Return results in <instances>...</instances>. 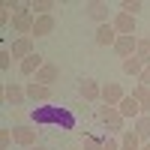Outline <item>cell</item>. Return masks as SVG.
<instances>
[{"label":"cell","instance_id":"cell-1","mask_svg":"<svg viewBox=\"0 0 150 150\" xmlns=\"http://www.w3.org/2000/svg\"><path fill=\"white\" fill-rule=\"evenodd\" d=\"M33 126H60V129H75V114L63 105H36L30 111Z\"/></svg>","mask_w":150,"mask_h":150},{"label":"cell","instance_id":"cell-2","mask_svg":"<svg viewBox=\"0 0 150 150\" xmlns=\"http://www.w3.org/2000/svg\"><path fill=\"white\" fill-rule=\"evenodd\" d=\"M96 120L105 123V126L114 129V132H123V123H126V117H123L117 108H111V105H99L96 108Z\"/></svg>","mask_w":150,"mask_h":150},{"label":"cell","instance_id":"cell-3","mask_svg":"<svg viewBox=\"0 0 150 150\" xmlns=\"http://www.w3.org/2000/svg\"><path fill=\"white\" fill-rule=\"evenodd\" d=\"M33 24H36V15L30 12V6H21V12L12 18V30L18 36H33Z\"/></svg>","mask_w":150,"mask_h":150},{"label":"cell","instance_id":"cell-4","mask_svg":"<svg viewBox=\"0 0 150 150\" xmlns=\"http://www.w3.org/2000/svg\"><path fill=\"white\" fill-rule=\"evenodd\" d=\"M78 93L87 99V102H102V84H99V81H93V78H81Z\"/></svg>","mask_w":150,"mask_h":150},{"label":"cell","instance_id":"cell-5","mask_svg":"<svg viewBox=\"0 0 150 150\" xmlns=\"http://www.w3.org/2000/svg\"><path fill=\"white\" fill-rule=\"evenodd\" d=\"M42 66H45V57L42 54H30V57H24L18 63V72L24 75V78H36V72H39Z\"/></svg>","mask_w":150,"mask_h":150},{"label":"cell","instance_id":"cell-6","mask_svg":"<svg viewBox=\"0 0 150 150\" xmlns=\"http://www.w3.org/2000/svg\"><path fill=\"white\" fill-rule=\"evenodd\" d=\"M123 87L117 84V81H108V84H102V102L105 105H111V108H117L120 102H123Z\"/></svg>","mask_w":150,"mask_h":150},{"label":"cell","instance_id":"cell-7","mask_svg":"<svg viewBox=\"0 0 150 150\" xmlns=\"http://www.w3.org/2000/svg\"><path fill=\"white\" fill-rule=\"evenodd\" d=\"M84 9H87V15H90L96 24H111V9H108V3H102V0H93V3H87Z\"/></svg>","mask_w":150,"mask_h":150},{"label":"cell","instance_id":"cell-8","mask_svg":"<svg viewBox=\"0 0 150 150\" xmlns=\"http://www.w3.org/2000/svg\"><path fill=\"white\" fill-rule=\"evenodd\" d=\"M117 111H120V114L126 117V120H138V117L144 114V111H141V105H138V99H135L132 93H126V96H123V102L117 105Z\"/></svg>","mask_w":150,"mask_h":150},{"label":"cell","instance_id":"cell-9","mask_svg":"<svg viewBox=\"0 0 150 150\" xmlns=\"http://www.w3.org/2000/svg\"><path fill=\"white\" fill-rule=\"evenodd\" d=\"M12 57L15 60H24V57H30V54H36V48H33V36H18L15 42H12Z\"/></svg>","mask_w":150,"mask_h":150},{"label":"cell","instance_id":"cell-10","mask_svg":"<svg viewBox=\"0 0 150 150\" xmlns=\"http://www.w3.org/2000/svg\"><path fill=\"white\" fill-rule=\"evenodd\" d=\"M135 48H138V36H117L114 54L126 60V57H135Z\"/></svg>","mask_w":150,"mask_h":150},{"label":"cell","instance_id":"cell-11","mask_svg":"<svg viewBox=\"0 0 150 150\" xmlns=\"http://www.w3.org/2000/svg\"><path fill=\"white\" fill-rule=\"evenodd\" d=\"M111 24H114L117 36H135V18L126 15V12H117V15L111 18Z\"/></svg>","mask_w":150,"mask_h":150},{"label":"cell","instance_id":"cell-12","mask_svg":"<svg viewBox=\"0 0 150 150\" xmlns=\"http://www.w3.org/2000/svg\"><path fill=\"white\" fill-rule=\"evenodd\" d=\"M93 39H96V45H102V48H114V42H117V30H114V24H99Z\"/></svg>","mask_w":150,"mask_h":150},{"label":"cell","instance_id":"cell-13","mask_svg":"<svg viewBox=\"0 0 150 150\" xmlns=\"http://www.w3.org/2000/svg\"><path fill=\"white\" fill-rule=\"evenodd\" d=\"M36 138H39V129L36 126H15V144L21 147H36Z\"/></svg>","mask_w":150,"mask_h":150},{"label":"cell","instance_id":"cell-14","mask_svg":"<svg viewBox=\"0 0 150 150\" xmlns=\"http://www.w3.org/2000/svg\"><path fill=\"white\" fill-rule=\"evenodd\" d=\"M27 99H33V102H48L54 93H51V87L48 84H39V81H27Z\"/></svg>","mask_w":150,"mask_h":150},{"label":"cell","instance_id":"cell-15","mask_svg":"<svg viewBox=\"0 0 150 150\" xmlns=\"http://www.w3.org/2000/svg\"><path fill=\"white\" fill-rule=\"evenodd\" d=\"M54 27H57L54 15H39V18H36V24H33V39H42V36H51V33H54Z\"/></svg>","mask_w":150,"mask_h":150},{"label":"cell","instance_id":"cell-16","mask_svg":"<svg viewBox=\"0 0 150 150\" xmlns=\"http://www.w3.org/2000/svg\"><path fill=\"white\" fill-rule=\"evenodd\" d=\"M24 99H27V90H24L21 84H15V81L6 84V90H3V102L6 105H21Z\"/></svg>","mask_w":150,"mask_h":150},{"label":"cell","instance_id":"cell-17","mask_svg":"<svg viewBox=\"0 0 150 150\" xmlns=\"http://www.w3.org/2000/svg\"><path fill=\"white\" fill-rule=\"evenodd\" d=\"M141 144L144 141H141V135L135 132V129H123L120 132V147L123 150H141Z\"/></svg>","mask_w":150,"mask_h":150},{"label":"cell","instance_id":"cell-18","mask_svg":"<svg viewBox=\"0 0 150 150\" xmlns=\"http://www.w3.org/2000/svg\"><path fill=\"white\" fill-rule=\"evenodd\" d=\"M57 78H60V69H57L54 63H45L39 72H36V78H33V81H39V84H48V87H51Z\"/></svg>","mask_w":150,"mask_h":150},{"label":"cell","instance_id":"cell-19","mask_svg":"<svg viewBox=\"0 0 150 150\" xmlns=\"http://www.w3.org/2000/svg\"><path fill=\"white\" fill-rule=\"evenodd\" d=\"M132 96L138 99V105H141V111H144V114H150V87L135 84V87H132Z\"/></svg>","mask_w":150,"mask_h":150},{"label":"cell","instance_id":"cell-20","mask_svg":"<svg viewBox=\"0 0 150 150\" xmlns=\"http://www.w3.org/2000/svg\"><path fill=\"white\" fill-rule=\"evenodd\" d=\"M123 72L132 75V78H138V75L144 72V63H141L138 57H126V60H123Z\"/></svg>","mask_w":150,"mask_h":150},{"label":"cell","instance_id":"cell-21","mask_svg":"<svg viewBox=\"0 0 150 150\" xmlns=\"http://www.w3.org/2000/svg\"><path fill=\"white\" fill-rule=\"evenodd\" d=\"M135 123V132L141 135V141H150V114H141L138 120H132Z\"/></svg>","mask_w":150,"mask_h":150},{"label":"cell","instance_id":"cell-22","mask_svg":"<svg viewBox=\"0 0 150 150\" xmlns=\"http://www.w3.org/2000/svg\"><path fill=\"white\" fill-rule=\"evenodd\" d=\"M51 9H54L51 0H33V3H30V12L36 18H39V15H51Z\"/></svg>","mask_w":150,"mask_h":150},{"label":"cell","instance_id":"cell-23","mask_svg":"<svg viewBox=\"0 0 150 150\" xmlns=\"http://www.w3.org/2000/svg\"><path fill=\"white\" fill-rule=\"evenodd\" d=\"M135 57H138L144 66H150V39H138V48H135Z\"/></svg>","mask_w":150,"mask_h":150},{"label":"cell","instance_id":"cell-24","mask_svg":"<svg viewBox=\"0 0 150 150\" xmlns=\"http://www.w3.org/2000/svg\"><path fill=\"white\" fill-rule=\"evenodd\" d=\"M144 9V3H141V0H123V3H120V12H126V15H138V12Z\"/></svg>","mask_w":150,"mask_h":150},{"label":"cell","instance_id":"cell-25","mask_svg":"<svg viewBox=\"0 0 150 150\" xmlns=\"http://www.w3.org/2000/svg\"><path fill=\"white\" fill-rule=\"evenodd\" d=\"M105 138H96V135H84V150H102Z\"/></svg>","mask_w":150,"mask_h":150},{"label":"cell","instance_id":"cell-26","mask_svg":"<svg viewBox=\"0 0 150 150\" xmlns=\"http://www.w3.org/2000/svg\"><path fill=\"white\" fill-rule=\"evenodd\" d=\"M12 60H15V57H12V51H9V48H0V69H3V72H9Z\"/></svg>","mask_w":150,"mask_h":150},{"label":"cell","instance_id":"cell-27","mask_svg":"<svg viewBox=\"0 0 150 150\" xmlns=\"http://www.w3.org/2000/svg\"><path fill=\"white\" fill-rule=\"evenodd\" d=\"M12 141H15V129H0V147L6 150Z\"/></svg>","mask_w":150,"mask_h":150},{"label":"cell","instance_id":"cell-28","mask_svg":"<svg viewBox=\"0 0 150 150\" xmlns=\"http://www.w3.org/2000/svg\"><path fill=\"white\" fill-rule=\"evenodd\" d=\"M102 150H123V147H120V138H105Z\"/></svg>","mask_w":150,"mask_h":150},{"label":"cell","instance_id":"cell-29","mask_svg":"<svg viewBox=\"0 0 150 150\" xmlns=\"http://www.w3.org/2000/svg\"><path fill=\"white\" fill-rule=\"evenodd\" d=\"M138 84H144V87H150V66H144V72L138 75Z\"/></svg>","mask_w":150,"mask_h":150},{"label":"cell","instance_id":"cell-30","mask_svg":"<svg viewBox=\"0 0 150 150\" xmlns=\"http://www.w3.org/2000/svg\"><path fill=\"white\" fill-rule=\"evenodd\" d=\"M30 150H48V147H45V144H36V147H30Z\"/></svg>","mask_w":150,"mask_h":150},{"label":"cell","instance_id":"cell-31","mask_svg":"<svg viewBox=\"0 0 150 150\" xmlns=\"http://www.w3.org/2000/svg\"><path fill=\"white\" fill-rule=\"evenodd\" d=\"M141 150H150V141H144V144H141Z\"/></svg>","mask_w":150,"mask_h":150}]
</instances>
